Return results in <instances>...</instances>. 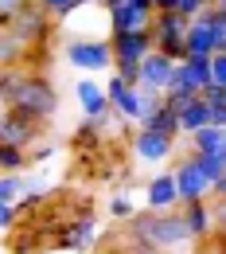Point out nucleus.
Segmentation results:
<instances>
[{
    "label": "nucleus",
    "instance_id": "3",
    "mask_svg": "<svg viewBox=\"0 0 226 254\" xmlns=\"http://www.w3.org/2000/svg\"><path fill=\"white\" fill-rule=\"evenodd\" d=\"M187 28H191L187 16H180V12H156V20H152L156 51L168 55L172 63H183L187 59Z\"/></svg>",
    "mask_w": 226,
    "mask_h": 254
},
{
    "label": "nucleus",
    "instance_id": "32",
    "mask_svg": "<svg viewBox=\"0 0 226 254\" xmlns=\"http://www.w3.org/2000/svg\"><path fill=\"white\" fill-rule=\"evenodd\" d=\"M117 4H125V0H101V8L109 12V8H117Z\"/></svg>",
    "mask_w": 226,
    "mask_h": 254
},
{
    "label": "nucleus",
    "instance_id": "1",
    "mask_svg": "<svg viewBox=\"0 0 226 254\" xmlns=\"http://www.w3.org/2000/svg\"><path fill=\"white\" fill-rule=\"evenodd\" d=\"M0 98H4V110H16L20 118H28L35 126H47L59 110V94L51 78L35 70H16V66L0 74Z\"/></svg>",
    "mask_w": 226,
    "mask_h": 254
},
{
    "label": "nucleus",
    "instance_id": "2",
    "mask_svg": "<svg viewBox=\"0 0 226 254\" xmlns=\"http://www.w3.org/2000/svg\"><path fill=\"white\" fill-rule=\"evenodd\" d=\"M129 239H144V243H152V247H180V243H187L191 239V231H187V223H183V211H136L129 219Z\"/></svg>",
    "mask_w": 226,
    "mask_h": 254
},
{
    "label": "nucleus",
    "instance_id": "25",
    "mask_svg": "<svg viewBox=\"0 0 226 254\" xmlns=\"http://www.w3.org/2000/svg\"><path fill=\"white\" fill-rule=\"evenodd\" d=\"M121 254H164V251L152 247V243H144V239H125V251Z\"/></svg>",
    "mask_w": 226,
    "mask_h": 254
},
{
    "label": "nucleus",
    "instance_id": "20",
    "mask_svg": "<svg viewBox=\"0 0 226 254\" xmlns=\"http://www.w3.org/2000/svg\"><path fill=\"white\" fill-rule=\"evenodd\" d=\"M0 168H4V172H20V168H28V149L0 145Z\"/></svg>",
    "mask_w": 226,
    "mask_h": 254
},
{
    "label": "nucleus",
    "instance_id": "28",
    "mask_svg": "<svg viewBox=\"0 0 226 254\" xmlns=\"http://www.w3.org/2000/svg\"><path fill=\"white\" fill-rule=\"evenodd\" d=\"M16 215H20V211H16V203H0V227H4V231H12V227H16Z\"/></svg>",
    "mask_w": 226,
    "mask_h": 254
},
{
    "label": "nucleus",
    "instance_id": "29",
    "mask_svg": "<svg viewBox=\"0 0 226 254\" xmlns=\"http://www.w3.org/2000/svg\"><path fill=\"white\" fill-rule=\"evenodd\" d=\"M215 227L226 231V199H215Z\"/></svg>",
    "mask_w": 226,
    "mask_h": 254
},
{
    "label": "nucleus",
    "instance_id": "18",
    "mask_svg": "<svg viewBox=\"0 0 226 254\" xmlns=\"http://www.w3.org/2000/svg\"><path fill=\"white\" fill-rule=\"evenodd\" d=\"M144 129H156V133H168V137H180V133H183V129H180V114L168 106V98H164V110H160V114H156V118H152Z\"/></svg>",
    "mask_w": 226,
    "mask_h": 254
},
{
    "label": "nucleus",
    "instance_id": "10",
    "mask_svg": "<svg viewBox=\"0 0 226 254\" xmlns=\"http://www.w3.org/2000/svg\"><path fill=\"white\" fill-rule=\"evenodd\" d=\"M144 207H148V211H176V207H183V203H180L176 172H160V176L148 180V188H144Z\"/></svg>",
    "mask_w": 226,
    "mask_h": 254
},
{
    "label": "nucleus",
    "instance_id": "6",
    "mask_svg": "<svg viewBox=\"0 0 226 254\" xmlns=\"http://www.w3.org/2000/svg\"><path fill=\"white\" fill-rule=\"evenodd\" d=\"M172 172H176V184H180V203H183V207H187V203H199V199H207V195L215 191V188H211V180L203 176V168L195 164V157H183L176 168H172Z\"/></svg>",
    "mask_w": 226,
    "mask_h": 254
},
{
    "label": "nucleus",
    "instance_id": "30",
    "mask_svg": "<svg viewBox=\"0 0 226 254\" xmlns=\"http://www.w3.org/2000/svg\"><path fill=\"white\" fill-rule=\"evenodd\" d=\"M156 4V12H176L180 8V0H152Z\"/></svg>",
    "mask_w": 226,
    "mask_h": 254
},
{
    "label": "nucleus",
    "instance_id": "31",
    "mask_svg": "<svg viewBox=\"0 0 226 254\" xmlns=\"http://www.w3.org/2000/svg\"><path fill=\"white\" fill-rule=\"evenodd\" d=\"M215 199H226V176L219 180V184H215Z\"/></svg>",
    "mask_w": 226,
    "mask_h": 254
},
{
    "label": "nucleus",
    "instance_id": "13",
    "mask_svg": "<svg viewBox=\"0 0 226 254\" xmlns=\"http://www.w3.org/2000/svg\"><path fill=\"white\" fill-rule=\"evenodd\" d=\"M74 94H78V102H82V114L90 118V122H105L109 114H113V106H109V94H105V86H97L94 78H82L78 86H74Z\"/></svg>",
    "mask_w": 226,
    "mask_h": 254
},
{
    "label": "nucleus",
    "instance_id": "19",
    "mask_svg": "<svg viewBox=\"0 0 226 254\" xmlns=\"http://www.w3.org/2000/svg\"><path fill=\"white\" fill-rule=\"evenodd\" d=\"M24 191H28V180L20 172H4V180H0V203H16V195H24Z\"/></svg>",
    "mask_w": 226,
    "mask_h": 254
},
{
    "label": "nucleus",
    "instance_id": "11",
    "mask_svg": "<svg viewBox=\"0 0 226 254\" xmlns=\"http://www.w3.org/2000/svg\"><path fill=\"white\" fill-rule=\"evenodd\" d=\"M39 129L35 122H28V118H20L16 110H4L0 114V145H16V149H32L35 137H39Z\"/></svg>",
    "mask_w": 226,
    "mask_h": 254
},
{
    "label": "nucleus",
    "instance_id": "16",
    "mask_svg": "<svg viewBox=\"0 0 226 254\" xmlns=\"http://www.w3.org/2000/svg\"><path fill=\"white\" fill-rule=\"evenodd\" d=\"M183 223H187L191 239H207V235L215 231V207H211L207 199H199V203H187V207H183Z\"/></svg>",
    "mask_w": 226,
    "mask_h": 254
},
{
    "label": "nucleus",
    "instance_id": "9",
    "mask_svg": "<svg viewBox=\"0 0 226 254\" xmlns=\"http://www.w3.org/2000/svg\"><path fill=\"white\" fill-rule=\"evenodd\" d=\"M133 153L136 160H144V164H156V160H168L176 153V137H168V133H156V129H136L133 133Z\"/></svg>",
    "mask_w": 226,
    "mask_h": 254
},
{
    "label": "nucleus",
    "instance_id": "21",
    "mask_svg": "<svg viewBox=\"0 0 226 254\" xmlns=\"http://www.w3.org/2000/svg\"><path fill=\"white\" fill-rule=\"evenodd\" d=\"M160 110H164V94H148V90H144V106H140V126H148V122H152V118H156Z\"/></svg>",
    "mask_w": 226,
    "mask_h": 254
},
{
    "label": "nucleus",
    "instance_id": "8",
    "mask_svg": "<svg viewBox=\"0 0 226 254\" xmlns=\"http://www.w3.org/2000/svg\"><path fill=\"white\" fill-rule=\"evenodd\" d=\"M105 94H109V106H113L117 118L140 122V106H144V90H140V86H129V82H121V78L113 74V78L105 82Z\"/></svg>",
    "mask_w": 226,
    "mask_h": 254
},
{
    "label": "nucleus",
    "instance_id": "4",
    "mask_svg": "<svg viewBox=\"0 0 226 254\" xmlns=\"http://www.w3.org/2000/svg\"><path fill=\"white\" fill-rule=\"evenodd\" d=\"M66 63L74 70H109L113 59V43L109 39H66Z\"/></svg>",
    "mask_w": 226,
    "mask_h": 254
},
{
    "label": "nucleus",
    "instance_id": "23",
    "mask_svg": "<svg viewBox=\"0 0 226 254\" xmlns=\"http://www.w3.org/2000/svg\"><path fill=\"white\" fill-rule=\"evenodd\" d=\"M211 4H215V0H180V8H176V12H180V16H187V20H195V16H203Z\"/></svg>",
    "mask_w": 226,
    "mask_h": 254
},
{
    "label": "nucleus",
    "instance_id": "5",
    "mask_svg": "<svg viewBox=\"0 0 226 254\" xmlns=\"http://www.w3.org/2000/svg\"><path fill=\"white\" fill-rule=\"evenodd\" d=\"M156 20V4L152 0H125L117 8H109V35L113 32H152Z\"/></svg>",
    "mask_w": 226,
    "mask_h": 254
},
{
    "label": "nucleus",
    "instance_id": "33",
    "mask_svg": "<svg viewBox=\"0 0 226 254\" xmlns=\"http://www.w3.org/2000/svg\"><path fill=\"white\" fill-rule=\"evenodd\" d=\"M223 164H226V149H223Z\"/></svg>",
    "mask_w": 226,
    "mask_h": 254
},
{
    "label": "nucleus",
    "instance_id": "17",
    "mask_svg": "<svg viewBox=\"0 0 226 254\" xmlns=\"http://www.w3.org/2000/svg\"><path fill=\"white\" fill-rule=\"evenodd\" d=\"M226 149V129L219 126H207L191 137V153H203V157H223Z\"/></svg>",
    "mask_w": 226,
    "mask_h": 254
},
{
    "label": "nucleus",
    "instance_id": "12",
    "mask_svg": "<svg viewBox=\"0 0 226 254\" xmlns=\"http://www.w3.org/2000/svg\"><path fill=\"white\" fill-rule=\"evenodd\" d=\"M172 74H176V63H172L168 55H160V51H152V55L140 63V90H148V94H168Z\"/></svg>",
    "mask_w": 226,
    "mask_h": 254
},
{
    "label": "nucleus",
    "instance_id": "26",
    "mask_svg": "<svg viewBox=\"0 0 226 254\" xmlns=\"http://www.w3.org/2000/svg\"><path fill=\"white\" fill-rule=\"evenodd\" d=\"M24 4H28V0H0V28H4V24H12V16H16Z\"/></svg>",
    "mask_w": 226,
    "mask_h": 254
},
{
    "label": "nucleus",
    "instance_id": "27",
    "mask_svg": "<svg viewBox=\"0 0 226 254\" xmlns=\"http://www.w3.org/2000/svg\"><path fill=\"white\" fill-rule=\"evenodd\" d=\"M211 74H215V86H223V90H226V51L211 59Z\"/></svg>",
    "mask_w": 226,
    "mask_h": 254
},
{
    "label": "nucleus",
    "instance_id": "7",
    "mask_svg": "<svg viewBox=\"0 0 226 254\" xmlns=\"http://www.w3.org/2000/svg\"><path fill=\"white\" fill-rule=\"evenodd\" d=\"M109 43H113V59L117 63H144L156 51L152 32H113Z\"/></svg>",
    "mask_w": 226,
    "mask_h": 254
},
{
    "label": "nucleus",
    "instance_id": "24",
    "mask_svg": "<svg viewBox=\"0 0 226 254\" xmlns=\"http://www.w3.org/2000/svg\"><path fill=\"white\" fill-rule=\"evenodd\" d=\"M109 211H113V219H125V223H129L133 215H136V211H133V203L125 199V195H113V203H109Z\"/></svg>",
    "mask_w": 226,
    "mask_h": 254
},
{
    "label": "nucleus",
    "instance_id": "15",
    "mask_svg": "<svg viewBox=\"0 0 226 254\" xmlns=\"http://www.w3.org/2000/svg\"><path fill=\"white\" fill-rule=\"evenodd\" d=\"M176 114H180V129H183L187 137H195L199 129L211 126V102H207V98H191V102L180 106Z\"/></svg>",
    "mask_w": 226,
    "mask_h": 254
},
{
    "label": "nucleus",
    "instance_id": "14",
    "mask_svg": "<svg viewBox=\"0 0 226 254\" xmlns=\"http://www.w3.org/2000/svg\"><path fill=\"white\" fill-rule=\"evenodd\" d=\"M94 239H97V223L94 215H82V219H74V223H66L63 231H59V247L63 251H90L94 247Z\"/></svg>",
    "mask_w": 226,
    "mask_h": 254
},
{
    "label": "nucleus",
    "instance_id": "22",
    "mask_svg": "<svg viewBox=\"0 0 226 254\" xmlns=\"http://www.w3.org/2000/svg\"><path fill=\"white\" fill-rule=\"evenodd\" d=\"M113 74L129 86H140V63H113Z\"/></svg>",
    "mask_w": 226,
    "mask_h": 254
}]
</instances>
